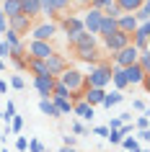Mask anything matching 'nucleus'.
Instances as JSON below:
<instances>
[{
	"mask_svg": "<svg viewBox=\"0 0 150 152\" xmlns=\"http://www.w3.org/2000/svg\"><path fill=\"white\" fill-rule=\"evenodd\" d=\"M137 18H134V13H122V16L117 18V31L127 34V36H132V31L137 28Z\"/></svg>",
	"mask_w": 150,
	"mask_h": 152,
	"instance_id": "2eb2a0df",
	"label": "nucleus"
},
{
	"mask_svg": "<svg viewBox=\"0 0 150 152\" xmlns=\"http://www.w3.org/2000/svg\"><path fill=\"white\" fill-rule=\"evenodd\" d=\"M3 70H5V62H3V59H0V72H3Z\"/></svg>",
	"mask_w": 150,
	"mask_h": 152,
	"instance_id": "5fc2aeb1",
	"label": "nucleus"
},
{
	"mask_svg": "<svg viewBox=\"0 0 150 152\" xmlns=\"http://www.w3.org/2000/svg\"><path fill=\"white\" fill-rule=\"evenodd\" d=\"M8 59L13 62V67H16L18 72H24V70H26V64H29V59H26L24 54H18V57H8Z\"/></svg>",
	"mask_w": 150,
	"mask_h": 152,
	"instance_id": "72a5a7b5",
	"label": "nucleus"
},
{
	"mask_svg": "<svg viewBox=\"0 0 150 152\" xmlns=\"http://www.w3.org/2000/svg\"><path fill=\"white\" fill-rule=\"evenodd\" d=\"M49 54H55V47H52V41H29L26 44V59H47Z\"/></svg>",
	"mask_w": 150,
	"mask_h": 152,
	"instance_id": "39448f33",
	"label": "nucleus"
},
{
	"mask_svg": "<svg viewBox=\"0 0 150 152\" xmlns=\"http://www.w3.org/2000/svg\"><path fill=\"white\" fill-rule=\"evenodd\" d=\"M0 152H8V150H0Z\"/></svg>",
	"mask_w": 150,
	"mask_h": 152,
	"instance_id": "4d7b16f0",
	"label": "nucleus"
},
{
	"mask_svg": "<svg viewBox=\"0 0 150 152\" xmlns=\"http://www.w3.org/2000/svg\"><path fill=\"white\" fill-rule=\"evenodd\" d=\"M31 26H34V21H31V18H26L24 13H21V16H16V18H8V28H10L13 34H18L21 39L31 31Z\"/></svg>",
	"mask_w": 150,
	"mask_h": 152,
	"instance_id": "f8f14e48",
	"label": "nucleus"
},
{
	"mask_svg": "<svg viewBox=\"0 0 150 152\" xmlns=\"http://www.w3.org/2000/svg\"><path fill=\"white\" fill-rule=\"evenodd\" d=\"M52 103L57 106V111L62 113V116L65 113H72V101L70 98H52Z\"/></svg>",
	"mask_w": 150,
	"mask_h": 152,
	"instance_id": "c85d7f7f",
	"label": "nucleus"
},
{
	"mask_svg": "<svg viewBox=\"0 0 150 152\" xmlns=\"http://www.w3.org/2000/svg\"><path fill=\"white\" fill-rule=\"evenodd\" d=\"M21 129H24V116H18V113H16V116L10 119V132L18 137V134H21Z\"/></svg>",
	"mask_w": 150,
	"mask_h": 152,
	"instance_id": "473e14b6",
	"label": "nucleus"
},
{
	"mask_svg": "<svg viewBox=\"0 0 150 152\" xmlns=\"http://www.w3.org/2000/svg\"><path fill=\"white\" fill-rule=\"evenodd\" d=\"M109 3H114V0H91V8H96V10H103Z\"/></svg>",
	"mask_w": 150,
	"mask_h": 152,
	"instance_id": "a19ab883",
	"label": "nucleus"
},
{
	"mask_svg": "<svg viewBox=\"0 0 150 152\" xmlns=\"http://www.w3.org/2000/svg\"><path fill=\"white\" fill-rule=\"evenodd\" d=\"M26 70L31 72L34 77H41V75H47V64H44V59H29Z\"/></svg>",
	"mask_w": 150,
	"mask_h": 152,
	"instance_id": "a878e982",
	"label": "nucleus"
},
{
	"mask_svg": "<svg viewBox=\"0 0 150 152\" xmlns=\"http://www.w3.org/2000/svg\"><path fill=\"white\" fill-rule=\"evenodd\" d=\"M137 67H140L145 75H150V49L140 52V57H137Z\"/></svg>",
	"mask_w": 150,
	"mask_h": 152,
	"instance_id": "c756f323",
	"label": "nucleus"
},
{
	"mask_svg": "<svg viewBox=\"0 0 150 152\" xmlns=\"http://www.w3.org/2000/svg\"><path fill=\"white\" fill-rule=\"evenodd\" d=\"M142 3H145V0H114V5H117L122 13H134Z\"/></svg>",
	"mask_w": 150,
	"mask_h": 152,
	"instance_id": "393cba45",
	"label": "nucleus"
},
{
	"mask_svg": "<svg viewBox=\"0 0 150 152\" xmlns=\"http://www.w3.org/2000/svg\"><path fill=\"white\" fill-rule=\"evenodd\" d=\"M134 18H137V23H150V0H145L140 8L134 10Z\"/></svg>",
	"mask_w": 150,
	"mask_h": 152,
	"instance_id": "cd10ccee",
	"label": "nucleus"
},
{
	"mask_svg": "<svg viewBox=\"0 0 150 152\" xmlns=\"http://www.w3.org/2000/svg\"><path fill=\"white\" fill-rule=\"evenodd\" d=\"M24 85H26V80L21 77V75H13V77H10V88H16V90H24Z\"/></svg>",
	"mask_w": 150,
	"mask_h": 152,
	"instance_id": "4c0bfd02",
	"label": "nucleus"
},
{
	"mask_svg": "<svg viewBox=\"0 0 150 152\" xmlns=\"http://www.w3.org/2000/svg\"><path fill=\"white\" fill-rule=\"evenodd\" d=\"M70 93H67V88H65L62 83H57L55 80V88H52V98H67Z\"/></svg>",
	"mask_w": 150,
	"mask_h": 152,
	"instance_id": "f704fd0d",
	"label": "nucleus"
},
{
	"mask_svg": "<svg viewBox=\"0 0 150 152\" xmlns=\"http://www.w3.org/2000/svg\"><path fill=\"white\" fill-rule=\"evenodd\" d=\"M103 93L106 90H98V88H86L83 90V101H86L88 106H101V101H103Z\"/></svg>",
	"mask_w": 150,
	"mask_h": 152,
	"instance_id": "412c9836",
	"label": "nucleus"
},
{
	"mask_svg": "<svg viewBox=\"0 0 150 152\" xmlns=\"http://www.w3.org/2000/svg\"><path fill=\"white\" fill-rule=\"evenodd\" d=\"M148 124H150V121H148V116H140V119L134 121V126H137V129H148Z\"/></svg>",
	"mask_w": 150,
	"mask_h": 152,
	"instance_id": "de8ad7c7",
	"label": "nucleus"
},
{
	"mask_svg": "<svg viewBox=\"0 0 150 152\" xmlns=\"http://www.w3.org/2000/svg\"><path fill=\"white\" fill-rule=\"evenodd\" d=\"M0 13L5 18L21 16V0H0Z\"/></svg>",
	"mask_w": 150,
	"mask_h": 152,
	"instance_id": "a211bd4d",
	"label": "nucleus"
},
{
	"mask_svg": "<svg viewBox=\"0 0 150 152\" xmlns=\"http://www.w3.org/2000/svg\"><path fill=\"white\" fill-rule=\"evenodd\" d=\"M57 28L67 36V41L72 39V36H78L80 31H83V21H80V16H72V13H65L60 21H57Z\"/></svg>",
	"mask_w": 150,
	"mask_h": 152,
	"instance_id": "20e7f679",
	"label": "nucleus"
},
{
	"mask_svg": "<svg viewBox=\"0 0 150 152\" xmlns=\"http://www.w3.org/2000/svg\"><path fill=\"white\" fill-rule=\"evenodd\" d=\"M39 111L44 113V116H52V119H62V113L57 111V106L52 103V98H41L39 101Z\"/></svg>",
	"mask_w": 150,
	"mask_h": 152,
	"instance_id": "5701e85b",
	"label": "nucleus"
},
{
	"mask_svg": "<svg viewBox=\"0 0 150 152\" xmlns=\"http://www.w3.org/2000/svg\"><path fill=\"white\" fill-rule=\"evenodd\" d=\"M117 31V21L109 16H101V26H98V39H103V36H109V34Z\"/></svg>",
	"mask_w": 150,
	"mask_h": 152,
	"instance_id": "b1692460",
	"label": "nucleus"
},
{
	"mask_svg": "<svg viewBox=\"0 0 150 152\" xmlns=\"http://www.w3.org/2000/svg\"><path fill=\"white\" fill-rule=\"evenodd\" d=\"M91 132H93L96 137H103V139L109 137V129H106V126H96V129H91Z\"/></svg>",
	"mask_w": 150,
	"mask_h": 152,
	"instance_id": "49530a36",
	"label": "nucleus"
},
{
	"mask_svg": "<svg viewBox=\"0 0 150 152\" xmlns=\"http://www.w3.org/2000/svg\"><path fill=\"white\" fill-rule=\"evenodd\" d=\"M52 88H55V77H52V75L34 77V90H36L41 98H52Z\"/></svg>",
	"mask_w": 150,
	"mask_h": 152,
	"instance_id": "ddd939ff",
	"label": "nucleus"
},
{
	"mask_svg": "<svg viewBox=\"0 0 150 152\" xmlns=\"http://www.w3.org/2000/svg\"><path fill=\"white\" fill-rule=\"evenodd\" d=\"M88 129L83 126V124H80V121H72V134H86Z\"/></svg>",
	"mask_w": 150,
	"mask_h": 152,
	"instance_id": "c03bdc74",
	"label": "nucleus"
},
{
	"mask_svg": "<svg viewBox=\"0 0 150 152\" xmlns=\"http://www.w3.org/2000/svg\"><path fill=\"white\" fill-rule=\"evenodd\" d=\"M122 126V121H119V116H114V119H109V126L106 129H119Z\"/></svg>",
	"mask_w": 150,
	"mask_h": 152,
	"instance_id": "8fccbe9b",
	"label": "nucleus"
},
{
	"mask_svg": "<svg viewBox=\"0 0 150 152\" xmlns=\"http://www.w3.org/2000/svg\"><path fill=\"white\" fill-rule=\"evenodd\" d=\"M124 101V96L119 93V90H111V93H103V101H101V108H111V106H117Z\"/></svg>",
	"mask_w": 150,
	"mask_h": 152,
	"instance_id": "bb28decb",
	"label": "nucleus"
},
{
	"mask_svg": "<svg viewBox=\"0 0 150 152\" xmlns=\"http://www.w3.org/2000/svg\"><path fill=\"white\" fill-rule=\"evenodd\" d=\"M129 152H140V150H129Z\"/></svg>",
	"mask_w": 150,
	"mask_h": 152,
	"instance_id": "6e6d98bb",
	"label": "nucleus"
},
{
	"mask_svg": "<svg viewBox=\"0 0 150 152\" xmlns=\"http://www.w3.org/2000/svg\"><path fill=\"white\" fill-rule=\"evenodd\" d=\"M111 85H114V90H127L129 85H127V77H124V70L122 67H117V64H111Z\"/></svg>",
	"mask_w": 150,
	"mask_h": 152,
	"instance_id": "6ab92c4d",
	"label": "nucleus"
},
{
	"mask_svg": "<svg viewBox=\"0 0 150 152\" xmlns=\"http://www.w3.org/2000/svg\"><path fill=\"white\" fill-rule=\"evenodd\" d=\"M62 142H65V147H75L78 137H72V134H65V137H62Z\"/></svg>",
	"mask_w": 150,
	"mask_h": 152,
	"instance_id": "a18cd8bd",
	"label": "nucleus"
},
{
	"mask_svg": "<svg viewBox=\"0 0 150 152\" xmlns=\"http://www.w3.org/2000/svg\"><path fill=\"white\" fill-rule=\"evenodd\" d=\"M119 147H122V152H129V150H140V142H137L134 137H124V139L119 142Z\"/></svg>",
	"mask_w": 150,
	"mask_h": 152,
	"instance_id": "7c9ffc66",
	"label": "nucleus"
},
{
	"mask_svg": "<svg viewBox=\"0 0 150 152\" xmlns=\"http://www.w3.org/2000/svg\"><path fill=\"white\" fill-rule=\"evenodd\" d=\"M21 13H24L26 18H31V21H36L39 18V0H21Z\"/></svg>",
	"mask_w": 150,
	"mask_h": 152,
	"instance_id": "4be33fe9",
	"label": "nucleus"
},
{
	"mask_svg": "<svg viewBox=\"0 0 150 152\" xmlns=\"http://www.w3.org/2000/svg\"><path fill=\"white\" fill-rule=\"evenodd\" d=\"M26 152H44V144H41L39 139H29V150Z\"/></svg>",
	"mask_w": 150,
	"mask_h": 152,
	"instance_id": "ea45409f",
	"label": "nucleus"
},
{
	"mask_svg": "<svg viewBox=\"0 0 150 152\" xmlns=\"http://www.w3.org/2000/svg\"><path fill=\"white\" fill-rule=\"evenodd\" d=\"M101 10H96V8H88L83 16H80V21H83V31L91 34V36H98V26H101Z\"/></svg>",
	"mask_w": 150,
	"mask_h": 152,
	"instance_id": "0eeeda50",
	"label": "nucleus"
},
{
	"mask_svg": "<svg viewBox=\"0 0 150 152\" xmlns=\"http://www.w3.org/2000/svg\"><path fill=\"white\" fill-rule=\"evenodd\" d=\"M60 152H78V150H75V147H62Z\"/></svg>",
	"mask_w": 150,
	"mask_h": 152,
	"instance_id": "864d4df0",
	"label": "nucleus"
},
{
	"mask_svg": "<svg viewBox=\"0 0 150 152\" xmlns=\"http://www.w3.org/2000/svg\"><path fill=\"white\" fill-rule=\"evenodd\" d=\"M60 34V28H57V21H39V23L31 26V31H29V36H31L34 41H52Z\"/></svg>",
	"mask_w": 150,
	"mask_h": 152,
	"instance_id": "7ed1b4c3",
	"label": "nucleus"
},
{
	"mask_svg": "<svg viewBox=\"0 0 150 152\" xmlns=\"http://www.w3.org/2000/svg\"><path fill=\"white\" fill-rule=\"evenodd\" d=\"M57 83H62L67 93H75V90H86V72L78 70V67H67V70L57 77Z\"/></svg>",
	"mask_w": 150,
	"mask_h": 152,
	"instance_id": "f03ea898",
	"label": "nucleus"
},
{
	"mask_svg": "<svg viewBox=\"0 0 150 152\" xmlns=\"http://www.w3.org/2000/svg\"><path fill=\"white\" fill-rule=\"evenodd\" d=\"M0 93H8V80H3V77H0Z\"/></svg>",
	"mask_w": 150,
	"mask_h": 152,
	"instance_id": "3c124183",
	"label": "nucleus"
},
{
	"mask_svg": "<svg viewBox=\"0 0 150 152\" xmlns=\"http://www.w3.org/2000/svg\"><path fill=\"white\" fill-rule=\"evenodd\" d=\"M44 64H47V75H52V77H60V75H62L65 70H67V67H70V62H67V59H65L62 54H60V52H55V54H49L47 59H44Z\"/></svg>",
	"mask_w": 150,
	"mask_h": 152,
	"instance_id": "1a4fd4ad",
	"label": "nucleus"
},
{
	"mask_svg": "<svg viewBox=\"0 0 150 152\" xmlns=\"http://www.w3.org/2000/svg\"><path fill=\"white\" fill-rule=\"evenodd\" d=\"M5 39H3V44L8 47V57H18V54H26V44H24V39L18 36V34H13L8 28V31L3 34Z\"/></svg>",
	"mask_w": 150,
	"mask_h": 152,
	"instance_id": "9b49d317",
	"label": "nucleus"
},
{
	"mask_svg": "<svg viewBox=\"0 0 150 152\" xmlns=\"http://www.w3.org/2000/svg\"><path fill=\"white\" fill-rule=\"evenodd\" d=\"M70 5H78V8H91V0H70Z\"/></svg>",
	"mask_w": 150,
	"mask_h": 152,
	"instance_id": "09e8293b",
	"label": "nucleus"
},
{
	"mask_svg": "<svg viewBox=\"0 0 150 152\" xmlns=\"http://www.w3.org/2000/svg\"><path fill=\"white\" fill-rule=\"evenodd\" d=\"M129 44H132L137 52L150 49V23H140L137 26V28L132 31V36H129Z\"/></svg>",
	"mask_w": 150,
	"mask_h": 152,
	"instance_id": "423d86ee",
	"label": "nucleus"
},
{
	"mask_svg": "<svg viewBox=\"0 0 150 152\" xmlns=\"http://www.w3.org/2000/svg\"><path fill=\"white\" fill-rule=\"evenodd\" d=\"M72 113L80 116V119H86V121H93L96 108H93V106H88L86 101H78V103H72Z\"/></svg>",
	"mask_w": 150,
	"mask_h": 152,
	"instance_id": "aec40b11",
	"label": "nucleus"
},
{
	"mask_svg": "<svg viewBox=\"0 0 150 152\" xmlns=\"http://www.w3.org/2000/svg\"><path fill=\"white\" fill-rule=\"evenodd\" d=\"M124 77H127V85L132 88V85H142V80H145L148 75H145L137 64H129V67H124Z\"/></svg>",
	"mask_w": 150,
	"mask_h": 152,
	"instance_id": "f3484780",
	"label": "nucleus"
},
{
	"mask_svg": "<svg viewBox=\"0 0 150 152\" xmlns=\"http://www.w3.org/2000/svg\"><path fill=\"white\" fill-rule=\"evenodd\" d=\"M134 139H137V142H148L150 132H148V129H137V137H134Z\"/></svg>",
	"mask_w": 150,
	"mask_h": 152,
	"instance_id": "37998d69",
	"label": "nucleus"
},
{
	"mask_svg": "<svg viewBox=\"0 0 150 152\" xmlns=\"http://www.w3.org/2000/svg\"><path fill=\"white\" fill-rule=\"evenodd\" d=\"M67 47H70V49H78V47H98V36H91V34L80 31L78 36H72V39L67 41Z\"/></svg>",
	"mask_w": 150,
	"mask_h": 152,
	"instance_id": "dca6fc26",
	"label": "nucleus"
},
{
	"mask_svg": "<svg viewBox=\"0 0 150 152\" xmlns=\"http://www.w3.org/2000/svg\"><path fill=\"white\" fill-rule=\"evenodd\" d=\"M111 144H119L122 139H124V134H122V129H109V137H106Z\"/></svg>",
	"mask_w": 150,
	"mask_h": 152,
	"instance_id": "e433bc0d",
	"label": "nucleus"
},
{
	"mask_svg": "<svg viewBox=\"0 0 150 152\" xmlns=\"http://www.w3.org/2000/svg\"><path fill=\"white\" fill-rule=\"evenodd\" d=\"M103 49L109 52V54H117L119 49H124V47H129V36L127 34H122V31H114V34H109V36H103Z\"/></svg>",
	"mask_w": 150,
	"mask_h": 152,
	"instance_id": "6e6552de",
	"label": "nucleus"
},
{
	"mask_svg": "<svg viewBox=\"0 0 150 152\" xmlns=\"http://www.w3.org/2000/svg\"><path fill=\"white\" fill-rule=\"evenodd\" d=\"M16 150L18 152H26V150H29V139H26V137H21V134L16 137Z\"/></svg>",
	"mask_w": 150,
	"mask_h": 152,
	"instance_id": "58836bf2",
	"label": "nucleus"
},
{
	"mask_svg": "<svg viewBox=\"0 0 150 152\" xmlns=\"http://www.w3.org/2000/svg\"><path fill=\"white\" fill-rule=\"evenodd\" d=\"M137 57H140V52L129 44V47H124V49H119L117 54H111V59H114V64L117 67H129V64H137Z\"/></svg>",
	"mask_w": 150,
	"mask_h": 152,
	"instance_id": "9d476101",
	"label": "nucleus"
},
{
	"mask_svg": "<svg viewBox=\"0 0 150 152\" xmlns=\"http://www.w3.org/2000/svg\"><path fill=\"white\" fill-rule=\"evenodd\" d=\"M3 57H8V47H5V44L0 41V59H3Z\"/></svg>",
	"mask_w": 150,
	"mask_h": 152,
	"instance_id": "603ef678",
	"label": "nucleus"
},
{
	"mask_svg": "<svg viewBox=\"0 0 150 152\" xmlns=\"http://www.w3.org/2000/svg\"><path fill=\"white\" fill-rule=\"evenodd\" d=\"M72 54L86 64H98L101 62L98 59V47H78V49H72Z\"/></svg>",
	"mask_w": 150,
	"mask_h": 152,
	"instance_id": "4468645a",
	"label": "nucleus"
},
{
	"mask_svg": "<svg viewBox=\"0 0 150 152\" xmlns=\"http://www.w3.org/2000/svg\"><path fill=\"white\" fill-rule=\"evenodd\" d=\"M132 108H137V111H142V113H148V103H145L142 98H137V101H132Z\"/></svg>",
	"mask_w": 150,
	"mask_h": 152,
	"instance_id": "79ce46f5",
	"label": "nucleus"
},
{
	"mask_svg": "<svg viewBox=\"0 0 150 152\" xmlns=\"http://www.w3.org/2000/svg\"><path fill=\"white\" fill-rule=\"evenodd\" d=\"M49 3H52V8H55L57 16L65 13V10H70V0H49Z\"/></svg>",
	"mask_w": 150,
	"mask_h": 152,
	"instance_id": "2f4dec72",
	"label": "nucleus"
},
{
	"mask_svg": "<svg viewBox=\"0 0 150 152\" xmlns=\"http://www.w3.org/2000/svg\"><path fill=\"white\" fill-rule=\"evenodd\" d=\"M106 85H111V64L109 62L91 64V70L86 72V88L106 90Z\"/></svg>",
	"mask_w": 150,
	"mask_h": 152,
	"instance_id": "f257e3e1",
	"label": "nucleus"
},
{
	"mask_svg": "<svg viewBox=\"0 0 150 152\" xmlns=\"http://www.w3.org/2000/svg\"><path fill=\"white\" fill-rule=\"evenodd\" d=\"M101 13H103V16H109V18H114V21H117V18L122 16V10H119L117 5H114V3H109V5H106V8L101 10Z\"/></svg>",
	"mask_w": 150,
	"mask_h": 152,
	"instance_id": "c9c22d12",
	"label": "nucleus"
}]
</instances>
